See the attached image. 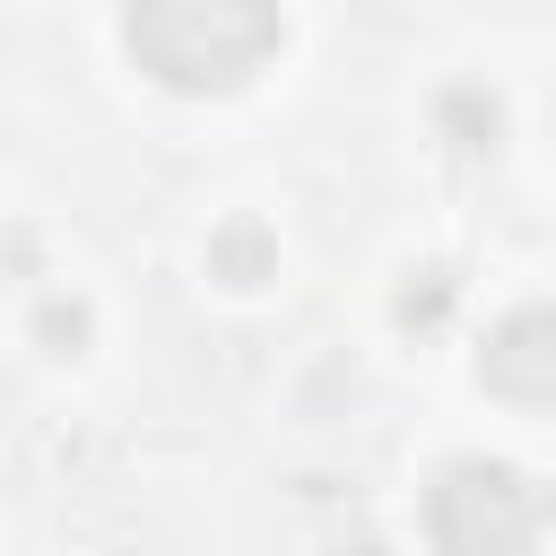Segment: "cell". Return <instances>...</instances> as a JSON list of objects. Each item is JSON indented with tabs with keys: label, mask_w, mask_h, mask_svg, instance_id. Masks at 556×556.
I'll return each instance as SVG.
<instances>
[{
	"label": "cell",
	"mask_w": 556,
	"mask_h": 556,
	"mask_svg": "<svg viewBox=\"0 0 556 556\" xmlns=\"http://www.w3.org/2000/svg\"><path fill=\"white\" fill-rule=\"evenodd\" d=\"M478 382L495 400L556 408V304H513L478 348Z\"/></svg>",
	"instance_id": "3"
},
{
	"label": "cell",
	"mask_w": 556,
	"mask_h": 556,
	"mask_svg": "<svg viewBox=\"0 0 556 556\" xmlns=\"http://www.w3.org/2000/svg\"><path fill=\"white\" fill-rule=\"evenodd\" d=\"M426 530H434V556H530L539 495L504 460H452L426 486Z\"/></svg>",
	"instance_id": "2"
},
{
	"label": "cell",
	"mask_w": 556,
	"mask_h": 556,
	"mask_svg": "<svg viewBox=\"0 0 556 556\" xmlns=\"http://www.w3.org/2000/svg\"><path fill=\"white\" fill-rule=\"evenodd\" d=\"M122 43L165 87H243L287 43V17L261 0H148L122 17Z\"/></svg>",
	"instance_id": "1"
},
{
	"label": "cell",
	"mask_w": 556,
	"mask_h": 556,
	"mask_svg": "<svg viewBox=\"0 0 556 556\" xmlns=\"http://www.w3.org/2000/svg\"><path fill=\"white\" fill-rule=\"evenodd\" d=\"M208 269H217V278H235V287H261V278H269V226H261V217H235V226H217V243H208Z\"/></svg>",
	"instance_id": "4"
}]
</instances>
